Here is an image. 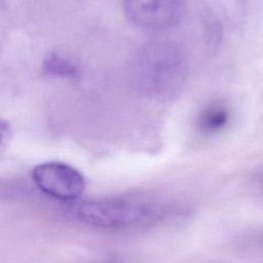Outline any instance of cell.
Here are the masks:
<instances>
[{"mask_svg": "<svg viewBox=\"0 0 263 263\" xmlns=\"http://www.w3.org/2000/svg\"><path fill=\"white\" fill-rule=\"evenodd\" d=\"M187 63L183 51L174 43L154 41L135 55L132 79L136 89L154 101H170L183 88Z\"/></svg>", "mask_w": 263, "mask_h": 263, "instance_id": "6da1fadb", "label": "cell"}, {"mask_svg": "<svg viewBox=\"0 0 263 263\" xmlns=\"http://www.w3.org/2000/svg\"><path fill=\"white\" fill-rule=\"evenodd\" d=\"M147 211L144 202L132 197H103L81 201L75 216L93 227L121 228L140 221Z\"/></svg>", "mask_w": 263, "mask_h": 263, "instance_id": "7a4b0ae2", "label": "cell"}, {"mask_svg": "<svg viewBox=\"0 0 263 263\" xmlns=\"http://www.w3.org/2000/svg\"><path fill=\"white\" fill-rule=\"evenodd\" d=\"M36 186L55 199L71 201L79 198L85 189V180L75 167L59 161H47L32 171Z\"/></svg>", "mask_w": 263, "mask_h": 263, "instance_id": "3957f363", "label": "cell"}, {"mask_svg": "<svg viewBox=\"0 0 263 263\" xmlns=\"http://www.w3.org/2000/svg\"><path fill=\"white\" fill-rule=\"evenodd\" d=\"M124 12L138 28L161 32L175 27L182 18L183 0H123Z\"/></svg>", "mask_w": 263, "mask_h": 263, "instance_id": "277c9868", "label": "cell"}, {"mask_svg": "<svg viewBox=\"0 0 263 263\" xmlns=\"http://www.w3.org/2000/svg\"><path fill=\"white\" fill-rule=\"evenodd\" d=\"M231 118V111L225 102L216 101L204 107L197 118V128L204 135H216L224 130Z\"/></svg>", "mask_w": 263, "mask_h": 263, "instance_id": "5b68a950", "label": "cell"}, {"mask_svg": "<svg viewBox=\"0 0 263 263\" xmlns=\"http://www.w3.org/2000/svg\"><path fill=\"white\" fill-rule=\"evenodd\" d=\"M42 69L46 75L54 77H71L77 72V68L74 63L57 53H50L44 60Z\"/></svg>", "mask_w": 263, "mask_h": 263, "instance_id": "8992f818", "label": "cell"}, {"mask_svg": "<svg viewBox=\"0 0 263 263\" xmlns=\"http://www.w3.org/2000/svg\"><path fill=\"white\" fill-rule=\"evenodd\" d=\"M12 138L11 126L8 121L0 118V154L7 148Z\"/></svg>", "mask_w": 263, "mask_h": 263, "instance_id": "52a82bcc", "label": "cell"}]
</instances>
